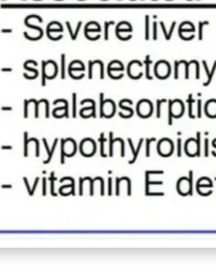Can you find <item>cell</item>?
Returning <instances> with one entry per match:
<instances>
[{
    "instance_id": "cell-11",
    "label": "cell",
    "mask_w": 216,
    "mask_h": 274,
    "mask_svg": "<svg viewBox=\"0 0 216 274\" xmlns=\"http://www.w3.org/2000/svg\"><path fill=\"white\" fill-rule=\"evenodd\" d=\"M209 22L208 21H204V22H199L198 23V26H199V40H202L203 39V26L204 25H208Z\"/></svg>"
},
{
    "instance_id": "cell-1",
    "label": "cell",
    "mask_w": 216,
    "mask_h": 274,
    "mask_svg": "<svg viewBox=\"0 0 216 274\" xmlns=\"http://www.w3.org/2000/svg\"><path fill=\"white\" fill-rule=\"evenodd\" d=\"M158 151L163 157H168L173 152V143L168 139H163L158 145Z\"/></svg>"
},
{
    "instance_id": "cell-7",
    "label": "cell",
    "mask_w": 216,
    "mask_h": 274,
    "mask_svg": "<svg viewBox=\"0 0 216 274\" xmlns=\"http://www.w3.org/2000/svg\"><path fill=\"white\" fill-rule=\"evenodd\" d=\"M82 148L84 154L90 156V155L94 154L95 149V143L92 141L87 140L86 142H84V143H83Z\"/></svg>"
},
{
    "instance_id": "cell-6",
    "label": "cell",
    "mask_w": 216,
    "mask_h": 274,
    "mask_svg": "<svg viewBox=\"0 0 216 274\" xmlns=\"http://www.w3.org/2000/svg\"><path fill=\"white\" fill-rule=\"evenodd\" d=\"M102 112L106 117L113 116L115 113L114 103L111 100H108L104 102L102 104Z\"/></svg>"
},
{
    "instance_id": "cell-13",
    "label": "cell",
    "mask_w": 216,
    "mask_h": 274,
    "mask_svg": "<svg viewBox=\"0 0 216 274\" xmlns=\"http://www.w3.org/2000/svg\"><path fill=\"white\" fill-rule=\"evenodd\" d=\"M145 25H146V30H145V38H146V40H149V16H146Z\"/></svg>"
},
{
    "instance_id": "cell-9",
    "label": "cell",
    "mask_w": 216,
    "mask_h": 274,
    "mask_svg": "<svg viewBox=\"0 0 216 274\" xmlns=\"http://www.w3.org/2000/svg\"><path fill=\"white\" fill-rule=\"evenodd\" d=\"M205 113L211 118L216 117V100H210L205 105Z\"/></svg>"
},
{
    "instance_id": "cell-3",
    "label": "cell",
    "mask_w": 216,
    "mask_h": 274,
    "mask_svg": "<svg viewBox=\"0 0 216 274\" xmlns=\"http://www.w3.org/2000/svg\"><path fill=\"white\" fill-rule=\"evenodd\" d=\"M178 192L182 195H187L192 191V181L191 179L182 177L178 183Z\"/></svg>"
},
{
    "instance_id": "cell-2",
    "label": "cell",
    "mask_w": 216,
    "mask_h": 274,
    "mask_svg": "<svg viewBox=\"0 0 216 274\" xmlns=\"http://www.w3.org/2000/svg\"><path fill=\"white\" fill-rule=\"evenodd\" d=\"M137 111H138V113L140 114V116L143 117V118H147L152 113V105H151L149 101H140V104H138Z\"/></svg>"
},
{
    "instance_id": "cell-5",
    "label": "cell",
    "mask_w": 216,
    "mask_h": 274,
    "mask_svg": "<svg viewBox=\"0 0 216 274\" xmlns=\"http://www.w3.org/2000/svg\"><path fill=\"white\" fill-rule=\"evenodd\" d=\"M185 151H187V154L189 155L190 157L196 156L198 151V142H196L194 139L188 140L185 144Z\"/></svg>"
},
{
    "instance_id": "cell-12",
    "label": "cell",
    "mask_w": 216,
    "mask_h": 274,
    "mask_svg": "<svg viewBox=\"0 0 216 274\" xmlns=\"http://www.w3.org/2000/svg\"><path fill=\"white\" fill-rule=\"evenodd\" d=\"M114 22L113 21H110V22L105 23V39L108 40V29H109V25H113Z\"/></svg>"
},
{
    "instance_id": "cell-14",
    "label": "cell",
    "mask_w": 216,
    "mask_h": 274,
    "mask_svg": "<svg viewBox=\"0 0 216 274\" xmlns=\"http://www.w3.org/2000/svg\"><path fill=\"white\" fill-rule=\"evenodd\" d=\"M156 26H157L156 22L154 23V39L155 40H156Z\"/></svg>"
},
{
    "instance_id": "cell-10",
    "label": "cell",
    "mask_w": 216,
    "mask_h": 274,
    "mask_svg": "<svg viewBox=\"0 0 216 274\" xmlns=\"http://www.w3.org/2000/svg\"><path fill=\"white\" fill-rule=\"evenodd\" d=\"M152 63L151 61L149 60V56L148 55L146 57V59L144 61V64L146 65V77L148 79H152V78L149 76V65Z\"/></svg>"
},
{
    "instance_id": "cell-4",
    "label": "cell",
    "mask_w": 216,
    "mask_h": 274,
    "mask_svg": "<svg viewBox=\"0 0 216 274\" xmlns=\"http://www.w3.org/2000/svg\"><path fill=\"white\" fill-rule=\"evenodd\" d=\"M170 113L172 116L178 118L181 117L183 113V104L181 101L176 100L170 103Z\"/></svg>"
},
{
    "instance_id": "cell-8",
    "label": "cell",
    "mask_w": 216,
    "mask_h": 274,
    "mask_svg": "<svg viewBox=\"0 0 216 274\" xmlns=\"http://www.w3.org/2000/svg\"><path fill=\"white\" fill-rule=\"evenodd\" d=\"M169 66L166 63H161L156 66V73L160 78H166L168 74Z\"/></svg>"
}]
</instances>
